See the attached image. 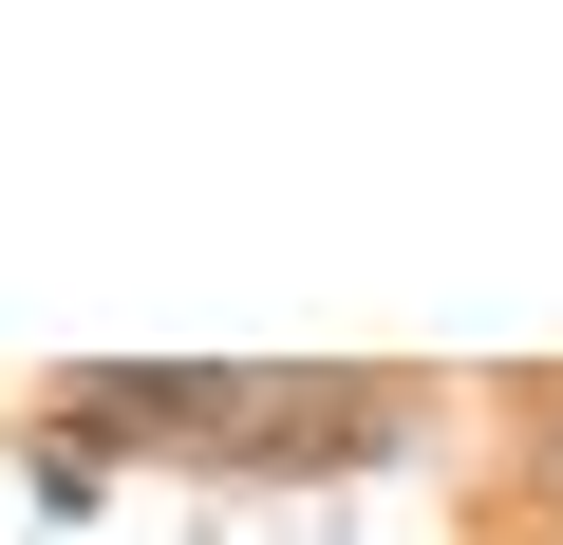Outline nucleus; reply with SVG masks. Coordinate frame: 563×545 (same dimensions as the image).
<instances>
[{
    "label": "nucleus",
    "mask_w": 563,
    "mask_h": 545,
    "mask_svg": "<svg viewBox=\"0 0 563 545\" xmlns=\"http://www.w3.org/2000/svg\"><path fill=\"white\" fill-rule=\"evenodd\" d=\"M20 470H38V508H95V489H113V451L57 433V414H20Z\"/></svg>",
    "instance_id": "nucleus-4"
},
{
    "label": "nucleus",
    "mask_w": 563,
    "mask_h": 545,
    "mask_svg": "<svg viewBox=\"0 0 563 545\" xmlns=\"http://www.w3.org/2000/svg\"><path fill=\"white\" fill-rule=\"evenodd\" d=\"M470 545H544V526H488V508H470Z\"/></svg>",
    "instance_id": "nucleus-5"
},
{
    "label": "nucleus",
    "mask_w": 563,
    "mask_h": 545,
    "mask_svg": "<svg viewBox=\"0 0 563 545\" xmlns=\"http://www.w3.org/2000/svg\"><path fill=\"white\" fill-rule=\"evenodd\" d=\"M470 508L563 545V358H544V377H507V414H488V489H470Z\"/></svg>",
    "instance_id": "nucleus-3"
},
{
    "label": "nucleus",
    "mask_w": 563,
    "mask_h": 545,
    "mask_svg": "<svg viewBox=\"0 0 563 545\" xmlns=\"http://www.w3.org/2000/svg\"><path fill=\"white\" fill-rule=\"evenodd\" d=\"M432 433V377H301V358H263V414H244V451H225V489H339V470H395Z\"/></svg>",
    "instance_id": "nucleus-1"
},
{
    "label": "nucleus",
    "mask_w": 563,
    "mask_h": 545,
    "mask_svg": "<svg viewBox=\"0 0 563 545\" xmlns=\"http://www.w3.org/2000/svg\"><path fill=\"white\" fill-rule=\"evenodd\" d=\"M263 414V358H95L57 377V433H95L113 470H225Z\"/></svg>",
    "instance_id": "nucleus-2"
}]
</instances>
